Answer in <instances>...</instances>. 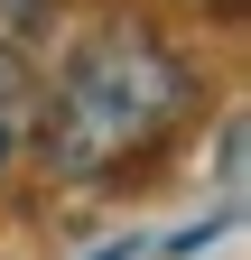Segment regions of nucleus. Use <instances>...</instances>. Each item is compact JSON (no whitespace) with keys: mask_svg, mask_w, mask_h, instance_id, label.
<instances>
[{"mask_svg":"<svg viewBox=\"0 0 251 260\" xmlns=\"http://www.w3.org/2000/svg\"><path fill=\"white\" fill-rule=\"evenodd\" d=\"M28 130H38V84H28V65L10 56V38H0V177H10V158L28 149Z\"/></svg>","mask_w":251,"mask_h":260,"instance_id":"nucleus-2","label":"nucleus"},{"mask_svg":"<svg viewBox=\"0 0 251 260\" xmlns=\"http://www.w3.org/2000/svg\"><path fill=\"white\" fill-rule=\"evenodd\" d=\"M214 10H242V0H214Z\"/></svg>","mask_w":251,"mask_h":260,"instance_id":"nucleus-3","label":"nucleus"},{"mask_svg":"<svg viewBox=\"0 0 251 260\" xmlns=\"http://www.w3.org/2000/svg\"><path fill=\"white\" fill-rule=\"evenodd\" d=\"M186 103H196V75H186V56L159 28L149 19H103V28H84L66 47V65H56V84L38 103L28 149L66 186H93V177L131 168L140 149H159L186 121Z\"/></svg>","mask_w":251,"mask_h":260,"instance_id":"nucleus-1","label":"nucleus"}]
</instances>
